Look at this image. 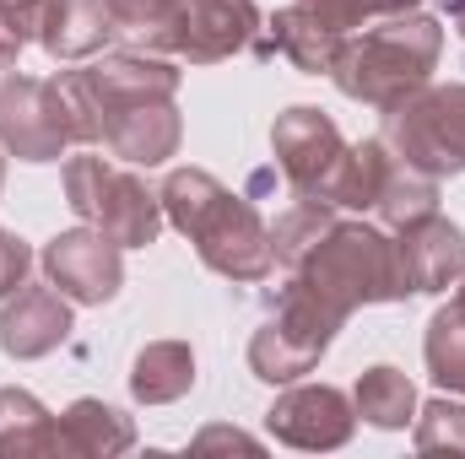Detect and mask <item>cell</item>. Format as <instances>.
Masks as SVG:
<instances>
[{"mask_svg": "<svg viewBox=\"0 0 465 459\" xmlns=\"http://www.w3.org/2000/svg\"><path fill=\"white\" fill-rule=\"evenodd\" d=\"M433 211H439V179H428V173L395 162L390 179H384V190H379V200H373V217L390 232H401L406 222H422V217H433Z\"/></svg>", "mask_w": 465, "mask_h": 459, "instance_id": "24", "label": "cell"}, {"mask_svg": "<svg viewBox=\"0 0 465 459\" xmlns=\"http://www.w3.org/2000/svg\"><path fill=\"white\" fill-rule=\"evenodd\" d=\"M439 54H444V27L428 11H401V16L368 22L357 38H341L331 82L351 103L390 109V103L411 98L417 87H428Z\"/></svg>", "mask_w": 465, "mask_h": 459, "instance_id": "2", "label": "cell"}, {"mask_svg": "<svg viewBox=\"0 0 465 459\" xmlns=\"http://www.w3.org/2000/svg\"><path fill=\"white\" fill-rule=\"evenodd\" d=\"M190 449H195V454H212V449H243V454H260V438H249V433H238V427H206Z\"/></svg>", "mask_w": 465, "mask_h": 459, "instance_id": "31", "label": "cell"}, {"mask_svg": "<svg viewBox=\"0 0 465 459\" xmlns=\"http://www.w3.org/2000/svg\"><path fill=\"white\" fill-rule=\"evenodd\" d=\"M422 356H428V373H433L439 389L465 395V308L460 303H444V308L428 319Z\"/></svg>", "mask_w": 465, "mask_h": 459, "instance_id": "25", "label": "cell"}, {"mask_svg": "<svg viewBox=\"0 0 465 459\" xmlns=\"http://www.w3.org/2000/svg\"><path fill=\"white\" fill-rule=\"evenodd\" d=\"M303 5H314L331 27H368V22H384V16H401V11H417V0H303Z\"/></svg>", "mask_w": 465, "mask_h": 459, "instance_id": "28", "label": "cell"}, {"mask_svg": "<svg viewBox=\"0 0 465 459\" xmlns=\"http://www.w3.org/2000/svg\"><path fill=\"white\" fill-rule=\"evenodd\" d=\"M60 87H65V103H71V119H76V141L98 146L104 124L119 109L173 98L179 93V65H168L163 54H146V49H119V54L82 65V71H65Z\"/></svg>", "mask_w": 465, "mask_h": 459, "instance_id": "4", "label": "cell"}, {"mask_svg": "<svg viewBox=\"0 0 465 459\" xmlns=\"http://www.w3.org/2000/svg\"><path fill=\"white\" fill-rule=\"evenodd\" d=\"M254 33H260L254 0H190L173 54L190 65H217V60H232L238 49H249Z\"/></svg>", "mask_w": 465, "mask_h": 459, "instance_id": "13", "label": "cell"}, {"mask_svg": "<svg viewBox=\"0 0 465 459\" xmlns=\"http://www.w3.org/2000/svg\"><path fill=\"white\" fill-rule=\"evenodd\" d=\"M351 411H357L368 427H379V433H401V427L417 416V384H411L401 367L379 362V367H368V373L351 384Z\"/></svg>", "mask_w": 465, "mask_h": 459, "instance_id": "21", "label": "cell"}, {"mask_svg": "<svg viewBox=\"0 0 465 459\" xmlns=\"http://www.w3.org/2000/svg\"><path fill=\"white\" fill-rule=\"evenodd\" d=\"M184 5H190V0H109V16H114V33L130 49L163 54V49L179 44Z\"/></svg>", "mask_w": 465, "mask_h": 459, "instance_id": "23", "label": "cell"}, {"mask_svg": "<svg viewBox=\"0 0 465 459\" xmlns=\"http://www.w3.org/2000/svg\"><path fill=\"white\" fill-rule=\"evenodd\" d=\"M395 249H401L411 292H450L465 276V232L439 211L422 222H406L395 232Z\"/></svg>", "mask_w": 465, "mask_h": 459, "instance_id": "16", "label": "cell"}, {"mask_svg": "<svg viewBox=\"0 0 465 459\" xmlns=\"http://www.w3.org/2000/svg\"><path fill=\"white\" fill-rule=\"evenodd\" d=\"M341 325L347 319L336 308H325L303 281L287 276V287L276 298V314L249 336V373L265 378V384H298L303 373L320 367V356L331 351Z\"/></svg>", "mask_w": 465, "mask_h": 459, "instance_id": "7", "label": "cell"}, {"mask_svg": "<svg viewBox=\"0 0 465 459\" xmlns=\"http://www.w3.org/2000/svg\"><path fill=\"white\" fill-rule=\"evenodd\" d=\"M179 141H184V119L173 109V98H157V103L119 109L104 124V141L98 146L109 157H119V162H130V168H157V162H168L179 151Z\"/></svg>", "mask_w": 465, "mask_h": 459, "instance_id": "17", "label": "cell"}, {"mask_svg": "<svg viewBox=\"0 0 465 459\" xmlns=\"http://www.w3.org/2000/svg\"><path fill=\"white\" fill-rule=\"evenodd\" d=\"M271 157H276V173L287 179L292 195L303 200H325L336 173H341V157H347V135L336 130V119L325 109H309V103H292L287 114H276L271 124ZM331 206V200H325Z\"/></svg>", "mask_w": 465, "mask_h": 459, "instance_id": "9", "label": "cell"}, {"mask_svg": "<svg viewBox=\"0 0 465 459\" xmlns=\"http://www.w3.org/2000/svg\"><path fill=\"white\" fill-rule=\"evenodd\" d=\"M450 16H455V33L465 38V0H450Z\"/></svg>", "mask_w": 465, "mask_h": 459, "instance_id": "32", "label": "cell"}, {"mask_svg": "<svg viewBox=\"0 0 465 459\" xmlns=\"http://www.w3.org/2000/svg\"><path fill=\"white\" fill-rule=\"evenodd\" d=\"M455 287H460V292H455V303H460V308H465V276H460V281H455Z\"/></svg>", "mask_w": 465, "mask_h": 459, "instance_id": "33", "label": "cell"}, {"mask_svg": "<svg viewBox=\"0 0 465 459\" xmlns=\"http://www.w3.org/2000/svg\"><path fill=\"white\" fill-rule=\"evenodd\" d=\"M287 276L303 281L341 319H351L368 303H406L411 298V281H406V265H401L395 238L384 228L341 222V217H336V228L325 232Z\"/></svg>", "mask_w": 465, "mask_h": 459, "instance_id": "3", "label": "cell"}, {"mask_svg": "<svg viewBox=\"0 0 465 459\" xmlns=\"http://www.w3.org/2000/svg\"><path fill=\"white\" fill-rule=\"evenodd\" d=\"M38 259H44L49 287H60L71 303H87V308L114 303L119 287H124V249L109 232L87 228V222L60 232V238H49Z\"/></svg>", "mask_w": 465, "mask_h": 459, "instance_id": "10", "label": "cell"}, {"mask_svg": "<svg viewBox=\"0 0 465 459\" xmlns=\"http://www.w3.org/2000/svg\"><path fill=\"white\" fill-rule=\"evenodd\" d=\"M163 217L184 232L201 254L206 270L228 276V281H265L276 270V249L271 228L254 211L249 195H232L228 184L206 168H173L163 179Z\"/></svg>", "mask_w": 465, "mask_h": 459, "instance_id": "1", "label": "cell"}, {"mask_svg": "<svg viewBox=\"0 0 465 459\" xmlns=\"http://www.w3.org/2000/svg\"><path fill=\"white\" fill-rule=\"evenodd\" d=\"M33 22V44L49 60H93L114 38L109 0H22Z\"/></svg>", "mask_w": 465, "mask_h": 459, "instance_id": "14", "label": "cell"}, {"mask_svg": "<svg viewBox=\"0 0 465 459\" xmlns=\"http://www.w3.org/2000/svg\"><path fill=\"white\" fill-rule=\"evenodd\" d=\"M65 146H76L65 87L11 71L0 82V151L16 162H60Z\"/></svg>", "mask_w": 465, "mask_h": 459, "instance_id": "8", "label": "cell"}, {"mask_svg": "<svg viewBox=\"0 0 465 459\" xmlns=\"http://www.w3.org/2000/svg\"><path fill=\"white\" fill-rule=\"evenodd\" d=\"M27 276H33V249H27V238H16V232L0 228V303H5L11 292H22Z\"/></svg>", "mask_w": 465, "mask_h": 459, "instance_id": "29", "label": "cell"}, {"mask_svg": "<svg viewBox=\"0 0 465 459\" xmlns=\"http://www.w3.org/2000/svg\"><path fill=\"white\" fill-rule=\"evenodd\" d=\"M341 27H331L314 5H282L276 16H271V27H265V38L254 33V44L249 49H260V54H282L292 71H303V76H331V65H336V54H341Z\"/></svg>", "mask_w": 465, "mask_h": 459, "instance_id": "15", "label": "cell"}, {"mask_svg": "<svg viewBox=\"0 0 465 459\" xmlns=\"http://www.w3.org/2000/svg\"><path fill=\"white\" fill-rule=\"evenodd\" d=\"M71 298L60 287H22L0 308V351L16 362H38L71 341Z\"/></svg>", "mask_w": 465, "mask_h": 459, "instance_id": "12", "label": "cell"}, {"mask_svg": "<svg viewBox=\"0 0 465 459\" xmlns=\"http://www.w3.org/2000/svg\"><path fill=\"white\" fill-rule=\"evenodd\" d=\"M379 114H384L379 141L390 146L395 162H406L428 179L465 173V82L417 87L411 98H401Z\"/></svg>", "mask_w": 465, "mask_h": 459, "instance_id": "5", "label": "cell"}, {"mask_svg": "<svg viewBox=\"0 0 465 459\" xmlns=\"http://www.w3.org/2000/svg\"><path fill=\"white\" fill-rule=\"evenodd\" d=\"M411 427H417V438H411L417 454H465V395L460 400L439 395V400L417 405Z\"/></svg>", "mask_w": 465, "mask_h": 459, "instance_id": "27", "label": "cell"}, {"mask_svg": "<svg viewBox=\"0 0 465 459\" xmlns=\"http://www.w3.org/2000/svg\"><path fill=\"white\" fill-rule=\"evenodd\" d=\"M60 454V427L44 411V400L33 389L5 384L0 389V459H38Z\"/></svg>", "mask_w": 465, "mask_h": 459, "instance_id": "20", "label": "cell"}, {"mask_svg": "<svg viewBox=\"0 0 465 459\" xmlns=\"http://www.w3.org/2000/svg\"><path fill=\"white\" fill-rule=\"evenodd\" d=\"M195 389V351L184 341H146L130 362V395L141 405H173Z\"/></svg>", "mask_w": 465, "mask_h": 459, "instance_id": "19", "label": "cell"}, {"mask_svg": "<svg viewBox=\"0 0 465 459\" xmlns=\"http://www.w3.org/2000/svg\"><path fill=\"white\" fill-rule=\"evenodd\" d=\"M33 44V22L22 0H0V65H16V54Z\"/></svg>", "mask_w": 465, "mask_h": 459, "instance_id": "30", "label": "cell"}, {"mask_svg": "<svg viewBox=\"0 0 465 459\" xmlns=\"http://www.w3.org/2000/svg\"><path fill=\"white\" fill-rule=\"evenodd\" d=\"M265 427L276 444L303 449V454H325L341 449L357 427V411L336 384H292L276 395V405L265 411Z\"/></svg>", "mask_w": 465, "mask_h": 459, "instance_id": "11", "label": "cell"}, {"mask_svg": "<svg viewBox=\"0 0 465 459\" xmlns=\"http://www.w3.org/2000/svg\"><path fill=\"white\" fill-rule=\"evenodd\" d=\"M54 427H60V454L71 459H114L135 449V422L109 400H76L65 405V416H54Z\"/></svg>", "mask_w": 465, "mask_h": 459, "instance_id": "18", "label": "cell"}, {"mask_svg": "<svg viewBox=\"0 0 465 459\" xmlns=\"http://www.w3.org/2000/svg\"><path fill=\"white\" fill-rule=\"evenodd\" d=\"M336 217H341L336 206H325V200H303V195H298V200L276 217V228H271L276 265H282V270H292V265H298L320 238H325V232L336 228Z\"/></svg>", "mask_w": 465, "mask_h": 459, "instance_id": "26", "label": "cell"}, {"mask_svg": "<svg viewBox=\"0 0 465 459\" xmlns=\"http://www.w3.org/2000/svg\"><path fill=\"white\" fill-rule=\"evenodd\" d=\"M65 206L87 222V228L109 232L119 249H146L163 232V195L146 190V179H135L130 168H119L109 157H71L65 162Z\"/></svg>", "mask_w": 465, "mask_h": 459, "instance_id": "6", "label": "cell"}, {"mask_svg": "<svg viewBox=\"0 0 465 459\" xmlns=\"http://www.w3.org/2000/svg\"><path fill=\"white\" fill-rule=\"evenodd\" d=\"M390 168H395V157H390V146H384L379 135H373V141H357V146H347L341 173H336V184H331L325 200H331L336 211H373V200H379Z\"/></svg>", "mask_w": 465, "mask_h": 459, "instance_id": "22", "label": "cell"}]
</instances>
